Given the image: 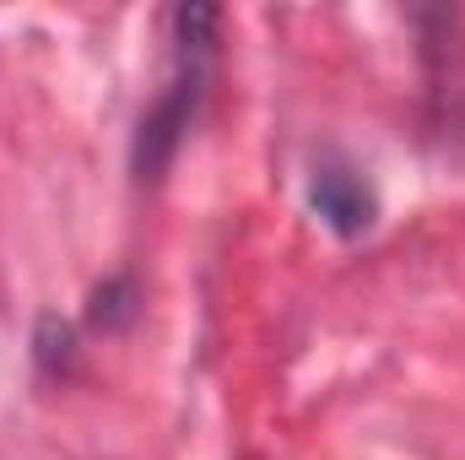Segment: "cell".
Listing matches in <instances>:
<instances>
[{"mask_svg":"<svg viewBox=\"0 0 465 460\" xmlns=\"http://www.w3.org/2000/svg\"><path fill=\"white\" fill-rule=\"evenodd\" d=\"M212 60H217V11L212 5H179L173 11V71H168V87L157 93V104L141 119V135H135V174L141 179H157L184 130L201 115V98H206V82H212Z\"/></svg>","mask_w":465,"mask_h":460,"instance_id":"1","label":"cell"},{"mask_svg":"<svg viewBox=\"0 0 465 460\" xmlns=\"http://www.w3.org/2000/svg\"><path fill=\"white\" fill-rule=\"evenodd\" d=\"M309 212L336 233V238H357V233L373 228L379 195H373V185H368L351 163L320 157V163L309 168Z\"/></svg>","mask_w":465,"mask_h":460,"instance_id":"2","label":"cell"},{"mask_svg":"<svg viewBox=\"0 0 465 460\" xmlns=\"http://www.w3.org/2000/svg\"><path fill=\"white\" fill-rule=\"evenodd\" d=\"M87 320L104 325V331H124V325L135 320V282H130V276H109V282L93 293Z\"/></svg>","mask_w":465,"mask_h":460,"instance_id":"3","label":"cell"},{"mask_svg":"<svg viewBox=\"0 0 465 460\" xmlns=\"http://www.w3.org/2000/svg\"><path fill=\"white\" fill-rule=\"evenodd\" d=\"M38 363H44L49 374H60V368L71 363V325H60L54 315L38 320Z\"/></svg>","mask_w":465,"mask_h":460,"instance_id":"4","label":"cell"}]
</instances>
